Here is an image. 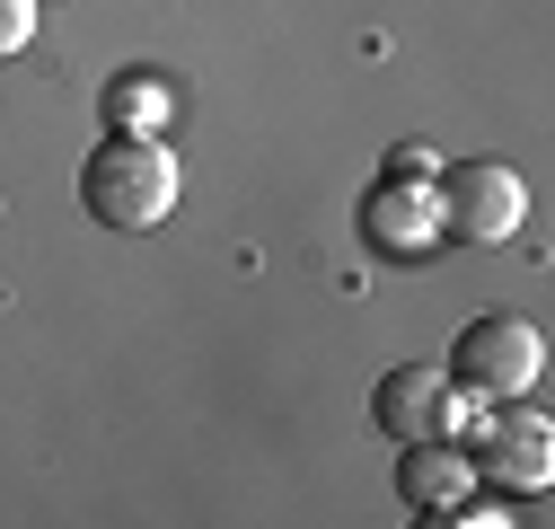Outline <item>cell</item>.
<instances>
[{
    "instance_id": "6da1fadb",
    "label": "cell",
    "mask_w": 555,
    "mask_h": 529,
    "mask_svg": "<svg viewBox=\"0 0 555 529\" xmlns=\"http://www.w3.org/2000/svg\"><path fill=\"white\" fill-rule=\"evenodd\" d=\"M177 151L159 132H106V142L80 159V212L98 230H159L177 212Z\"/></svg>"
},
{
    "instance_id": "7a4b0ae2",
    "label": "cell",
    "mask_w": 555,
    "mask_h": 529,
    "mask_svg": "<svg viewBox=\"0 0 555 529\" xmlns=\"http://www.w3.org/2000/svg\"><path fill=\"white\" fill-rule=\"evenodd\" d=\"M450 388L467 397V407H503V397H529L538 388V371H546V336L529 318H512V309H485V318H467L459 326V345H450Z\"/></svg>"
},
{
    "instance_id": "3957f363",
    "label": "cell",
    "mask_w": 555,
    "mask_h": 529,
    "mask_svg": "<svg viewBox=\"0 0 555 529\" xmlns=\"http://www.w3.org/2000/svg\"><path fill=\"white\" fill-rule=\"evenodd\" d=\"M433 204H441V238H459V247H503V238L529 221V185H520V168H503V159H459V168L433 177Z\"/></svg>"
},
{
    "instance_id": "277c9868",
    "label": "cell",
    "mask_w": 555,
    "mask_h": 529,
    "mask_svg": "<svg viewBox=\"0 0 555 529\" xmlns=\"http://www.w3.org/2000/svg\"><path fill=\"white\" fill-rule=\"evenodd\" d=\"M459 450H467V468L494 477L503 494H546V486H555V433H546L538 407H520V397L485 407V433H476V441L459 433Z\"/></svg>"
},
{
    "instance_id": "5b68a950",
    "label": "cell",
    "mask_w": 555,
    "mask_h": 529,
    "mask_svg": "<svg viewBox=\"0 0 555 529\" xmlns=\"http://www.w3.org/2000/svg\"><path fill=\"white\" fill-rule=\"evenodd\" d=\"M371 424H379L388 441H459V433H467V397H459L450 371H433V362H397V371H379V388H371Z\"/></svg>"
},
{
    "instance_id": "8992f818",
    "label": "cell",
    "mask_w": 555,
    "mask_h": 529,
    "mask_svg": "<svg viewBox=\"0 0 555 529\" xmlns=\"http://www.w3.org/2000/svg\"><path fill=\"white\" fill-rule=\"evenodd\" d=\"M362 238L379 247V256H433V238H441V204H433V185H397V177H379L371 194H362Z\"/></svg>"
},
{
    "instance_id": "52a82bcc",
    "label": "cell",
    "mask_w": 555,
    "mask_h": 529,
    "mask_svg": "<svg viewBox=\"0 0 555 529\" xmlns=\"http://www.w3.org/2000/svg\"><path fill=\"white\" fill-rule=\"evenodd\" d=\"M467 486H476V468H467L459 441H405V450H397V503H405L414 520H441Z\"/></svg>"
},
{
    "instance_id": "ba28073f",
    "label": "cell",
    "mask_w": 555,
    "mask_h": 529,
    "mask_svg": "<svg viewBox=\"0 0 555 529\" xmlns=\"http://www.w3.org/2000/svg\"><path fill=\"white\" fill-rule=\"evenodd\" d=\"M168 106H177V89H168L159 72H115V80L98 89L106 132H159V124H168Z\"/></svg>"
},
{
    "instance_id": "9c48e42d",
    "label": "cell",
    "mask_w": 555,
    "mask_h": 529,
    "mask_svg": "<svg viewBox=\"0 0 555 529\" xmlns=\"http://www.w3.org/2000/svg\"><path fill=\"white\" fill-rule=\"evenodd\" d=\"M379 177H397V185H433V177H441V151H433V142H397Z\"/></svg>"
},
{
    "instance_id": "30bf717a",
    "label": "cell",
    "mask_w": 555,
    "mask_h": 529,
    "mask_svg": "<svg viewBox=\"0 0 555 529\" xmlns=\"http://www.w3.org/2000/svg\"><path fill=\"white\" fill-rule=\"evenodd\" d=\"M27 36H36V0H0V62L27 53Z\"/></svg>"
}]
</instances>
